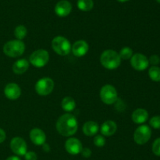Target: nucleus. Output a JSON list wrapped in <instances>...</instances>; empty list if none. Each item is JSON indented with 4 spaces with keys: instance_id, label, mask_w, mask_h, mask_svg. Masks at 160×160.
<instances>
[{
    "instance_id": "f8f14e48",
    "label": "nucleus",
    "mask_w": 160,
    "mask_h": 160,
    "mask_svg": "<svg viewBox=\"0 0 160 160\" xmlns=\"http://www.w3.org/2000/svg\"><path fill=\"white\" fill-rule=\"evenodd\" d=\"M72 10V5L67 0H61L56 3L55 6V13L60 17H65L70 13Z\"/></svg>"
},
{
    "instance_id": "f03ea898",
    "label": "nucleus",
    "mask_w": 160,
    "mask_h": 160,
    "mask_svg": "<svg viewBox=\"0 0 160 160\" xmlns=\"http://www.w3.org/2000/svg\"><path fill=\"white\" fill-rule=\"evenodd\" d=\"M102 65L109 70L117 68L121 64V58L119 53L112 50H105L100 56Z\"/></svg>"
},
{
    "instance_id": "473e14b6",
    "label": "nucleus",
    "mask_w": 160,
    "mask_h": 160,
    "mask_svg": "<svg viewBox=\"0 0 160 160\" xmlns=\"http://www.w3.org/2000/svg\"><path fill=\"white\" fill-rule=\"evenodd\" d=\"M119 2H120V3H125V2H128V1H129V0H118Z\"/></svg>"
},
{
    "instance_id": "6ab92c4d",
    "label": "nucleus",
    "mask_w": 160,
    "mask_h": 160,
    "mask_svg": "<svg viewBox=\"0 0 160 160\" xmlns=\"http://www.w3.org/2000/svg\"><path fill=\"white\" fill-rule=\"evenodd\" d=\"M98 125L94 121H88L83 125V132L86 136H92L98 132Z\"/></svg>"
},
{
    "instance_id": "6e6552de",
    "label": "nucleus",
    "mask_w": 160,
    "mask_h": 160,
    "mask_svg": "<svg viewBox=\"0 0 160 160\" xmlns=\"http://www.w3.org/2000/svg\"><path fill=\"white\" fill-rule=\"evenodd\" d=\"M152 136V130L147 125H142L138 127L134 133V140L136 144H145L150 140Z\"/></svg>"
},
{
    "instance_id": "423d86ee",
    "label": "nucleus",
    "mask_w": 160,
    "mask_h": 160,
    "mask_svg": "<svg viewBox=\"0 0 160 160\" xmlns=\"http://www.w3.org/2000/svg\"><path fill=\"white\" fill-rule=\"evenodd\" d=\"M100 97L103 103L106 104H112L117 100V91L112 85H105L100 91Z\"/></svg>"
},
{
    "instance_id": "f3484780",
    "label": "nucleus",
    "mask_w": 160,
    "mask_h": 160,
    "mask_svg": "<svg viewBox=\"0 0 160 160\" xmlns=\"http://www.w3.org/2000/svg\"><path fill=\"white\" fill-rule=\"evenodd\" d=\"M148 113L144 108H138L132 114V120L136 124H143L148 120Z\"/></svg>"
},
{
    "instance_id": "dca6fc26",
    "label": "nucleus",
    "mask_w": 160,
    "mask_h": 160,
    "mask_svg": "<svg viewBox=\"0 0 160 160\" xmlns=\"http://www.w3.org/2000/svg\"><path fill=\"white\" fill-rule=\"evenodd\" d=\"M117 130V125L114 121L108 120L106 121L101 126L102 134L106 136H110L113 135Z\"/></svg>"
},
{
    "instance_id": "1a4fd4ad",
    "label": "nucleus",
    "mask_w": 160,
    "mask_h": 160,
    "mask_svg": "<svg viewBox=\"0 0 160 160\" xmlns=\"http://www.w3.org/2000/svg\"><path fill=\"white\" fill-rule=\"evenodd\" d=\"M10 148L14 154L23 156L26 154L28 145H27L26 141L23 138L20 136H15L10 141Z\"/></svg>"
},
{
    "instance_id": "72a5a7b5",
    "label": "nucleus",
    "mask_w": 160,
    "mask_h": 160,
    "mask_svg": "<svg viewBox=\"0 0 160 160\" xmlns=\"http://www.w3.org/2000/svg\"><path fill=\"white\" fill-rule=\"evenodd\" d=\"M156 1H157V3H160V0H156Z\"/></svg>"
},
{
    "instance_id": "c756f323",
    "label": "nucleus",
    "mask_w": 160,
    "mask_h": 160,
    "mask_svg": "<svg viewBox=\"0 0 160 160\" xmlns=\"http://www.w3.org/2000/svg\"><path fill=\"white\" fill-rule=\"evenodd\" d=\"M81 154L84 158H89L92 155V151L88 147H84L81 150Z\"/></svg>"
},
{
    "instance_id": "9b49d317",
    "label": "nucleus",
    "mask_w": 160,
    "mask_h": 160,
    "mask_svg": "<svg viewBox=\"0 0 160 160\" xmlns=\"http://www.w3.org/2000/svg\"><path fill=\"white\" fill-rule=\"evenodd\" d=\"M65 148L69 154L74 155L81 153L83 146L79 140L75 137H70L66 141Z\"/></svg>"
},
{
    "instance_id": "2eb2a0df",
    "label": "nucleus",
    "mask_w": 160,
    "mask_h": 160,
    "mask_svg": "<svg viewBox=\"0 0 160 160\" xmlns=\"http://www.w3.org/2000/svg\"><path fill=\"white\" fill-rule=\"evenodd\" d=\"M88 44L84 40H78L73 43L71 50L73 55L78 57L84 56L88 51Z\"/></svg>"
},
{
    "instance_id": "7ed1b4c3",
    "label": "nucleus",
    "mask_w": 160,
    "mask_h": 160,
    "mask_svg": "<svg viewBox=\"0 0 160 160\" xmlns=\"http://www.w3.org/2000/svg\"><path fill=\"white\" fill-rule=\"evenodd\" d=\"M25 45L21 40H11L6 42L3 46V52L9 57H17L24 53Z\"/></svg>"
},
{
    "instance_id": "2f4dec72",
    "label": "nucleus",
    "mask_w": 160,
    "mask_h": 160,
    "mask_svg": "<svg viewBox=\"0 0 160 160\" xmlns=\"http://www.w3.org/2000/svg\"><path fill=\"white\" fill-rule=\"evenodd\" d=\"M6 160H21L18 156H9Z\"/></svg>"
},
{
    "instance_id": "39448f33",
    "label": "nucleus",
    "mask_w": 160,
    "mask_h": 160,
    "mask_svg": "<svg viewBox=\"0 0 160 160\" xmlns=\"http://www.w3.org/2000/svg\"><path fill=\"white\" fill-rule=\"evenodd\" d=\"M49 61V54L45 50H38L33 52L30 56V63L36 67H42Z\"/></svg>"
},
{
    "instance_id": "f257e3e1",
    "label": "nucleus",
    "mask_w": 160,
    "mask_h": 160,
    "mask_svg": "<svg viewBox=\"0 0 160 160\" xmlns=\"http://www.w3.org/2000/svg\"><path fill=\"white\" fill-rule=\"evenodd\" d=\"M78 129V123L76 117L69 113L60 116L56 122V130L64 136H70L75 134Z\"/></svg>"
},
{
    "instance_id": "20e7f679",
    "label": "nucleus",
    "mask_w": 160,
    "mask_h": 160,
    "mask_svg": "<svg viewBox=\"0 0 160 160\" xmlns=\"http://www.w3.org/2000/svg\"><path fill=\"white\" fill-rule=\"evenodd\" d=\"M52 46L53 50L60 56H66L69 54L71 50V45L70 41L63 36H56L52 39Z\"/></svg>"
},
{
    "instance_id": "0eeeda50",
    "label": "nucleus",
    "mask_w": 160,
    "mask_h": 160,
    "mask_svg": "<svg viewBox=\"0 0 160 160\" xmlns=\"http://www.w3.org/2000/svg\"><path fill=\"white\" fill-rule=\"evenodd\" d=\"M54 82L48 77L42 78L36 83L35 90L41 96H47L52 92L54 89Z\"/></svg>"
},
{
    "instance_id": "cd10ccee",
    "label": "nucleus",
    "mask_w": 160,
    "mask_h": 160,
    "mask_svg": "<svg viewBox=\"0 0 160 160\" xmlns=\"http://www.w3.org/2000/svg\"><path fill=\"white\" fill-rule=\"evenodd\" d=\"M149 64H152L153 66H156L160 63V57L158 55H152L148 59Z\"/></svg>"
},
{
    "instance_id": "4468645a",
    "label": "nucleus",
    "mask_w": 160,
    "mask_h": 160,
    "mask_svg": "<svg viewBox=\"0 0 160 160\" xmlns=\"http://www.w3.org/2000/svg\"><path fill=\"white\" fill-rule=\"evenodd\" d=\"M30 138L35 145H43L46 141V136L42 130L39 128H34L30 132Z\"/></svg>"
},
{
    "instance_id": "aec40b11",
    "label": "nucleus",
    "mask_w": 160,
    "mask_h": 160,
    "mask_svg": "<svg viewBox=\"0 0 160 160\" xmlns=\"http://www.w3.org/2000/svg\"><path fill=\"white\" fill-rule=\"evenodd\" d=\"M61 106H62V109L66 111H73L76 107V102H75L74 99L71 97H66L62 99V103H61Z\"/></svg>"
},
{
    "instance_id": "9d476101",
    "label": "nucleus",
    "mask_w": 160,
    "mask_h": 160,
    "mask_svg": "<svg viewBox=\"0 0 160 160\" xmlns=\"http://www.w3.org/2000/svg\"><path fill=\"white\" fill-rule=\"evenodd\" d=\"M131 66L137 71H144L149 65L148 57L142 53H135L131 56Z\"/></svg>"
},
{
    "instance_id": "5701e85b",
    "label": "nucleus",
    "mask_w": 160,
    "mask_h": 160,
    "mask_svg": "<svg viewBox=\"0 0 160 160\" xmlns=\"http://www.w3.org/2000/svg\"><path fill=\"white\" fill-rule=\"evenodd\" d=\"M27 33H28V30H27L26 27L23 25H19L14 30L15 37L18 40H22L23 39H24L27 35Z\"/></svg>"
},
{
    "instance_id": "393cba45",
    "label": "nucleus",
    "mask_w": 160,
    "mask_h": 160,
    "mask_svg": "<svg viewBox=\"0 0 160 160\" xmlns=\"http://www.w3.org/2000/svg\"><path fill=\"white\" fill-rule=\"evenodd\" d=\"M94 144L97 147H103L106 144V139L102 135H97L94 138Z\"/></svg>"
},
{
    "instance_id": "7c9ffc66",
    "label": "nucleus",
    "mask_w": 160,
    "mask_h": 160,
    "mask_svg": "<svg viewBox=\"0 0 160 160\" xmlns=\"http://www.w3.org/2000/svg\"><path fill=\"white\" fill-rule=\"evenodd\" d=\"M6 132H5L2 129L0 128V144L2 143L3 141L6 140Z\"/></svg>"
},
{
    "instance_id": "a211bd4d",
    "label": "nucleus",
    "mask_w": 160,
    "mask_h": 160,
    "mask_svg": "<svg viewBox=\"0 0 160 160\" xmlns=\"http://www.w3.org/2000/svg\"><path fill=\"white\" fill-rule=\"evenodd\" d=\"M29 67V61L26 59H20L16 61L12 65V71L17 75H22Z\"/></svg>"
},
{
    "instance_id": "4be33fe9",
    "label": "nucleus",
    "mask_w": 160,
    "mask_h": 160,
    "mask_svg": "<svg viewBox=\"0 0 160 160\" xmlns=\"http://www.w3.org/2000/svg\"><path fill=\"white\" fill-rule=\"evenodd\" d=\"M149 78L154 82H160V67L158 66H152L148 70Z\"/></svg>"
},
{
    "instance_id": "bb28decb",
    "label": "nucleus",
    "mask_w": 160,
    "mask_h": 160,
    "mask_svg": "<svg viewBox=\"0 0 160 160\" xmlns=\"http://www.w3.org/2000/svg\"><path fill=\"white\" fill-rule=\"evenodd\" d=\"M152 152L157 156H160V137L155 140L152 144Z\"/></svg>"
},
{
    "instance_id": "b1692460",
    "label": "nucleus",
    "mask_w": 160,
    "mask_h": 160,
    "mask_svg": "<svg viewBox=\"0 0 160 160\" xmlns=\"http://www.w3.org/2000/svg\"><path fill=\"white\" fill-rule=\"evenodd\" d=\"M119 55H120L121 60H128L131 58V56H133V51L130 47H123V48L121 49Z\"/></svg>"
},
{
    "instance_id": "c85d7f7f",
    "label": "nucleus",
    "mask_w": 160,
    "mask_h": 160,
    "mask_svg": "<svg viewBox=\"0 0 160 160\" xmlns=\"http://www.w3.org/2000/svg\"><path fill=\"white\" fill-rule=\"evenodd\" d=\"M25 160H37L38 156L35 152H27L24 155Z\"/></svg>"
},
{
    "instance_id": "412c9836",
    "label": "nucleus",
    "mask_w": 160,
    "mask_h": 160,
    "mask_svg": "<svg viewBox=\"0 0 160 160\" xmlns=\"http://www.w3.org/2000/svg\"><path fill=\"white\" fill-rule=\"evenodd\" d=\"M78 7L80 10L88 12L94 7L93 0H78Z\"/></svg>"
},
{
    "instance_id": "ddd939ff",
    "label": "nucleus",
    "mask_w": 160,
    "mask_h": 160,
    "mask_svg": "<svg viewBox=\"0 0 160 160\" xmlns=\"http://www.w3.org/2000/svg\"><path fill=\"white\" fill-rule=\"evenodd\" d=\"M5 96L9 100H17L20 97L21 94V89L20 86L16 83H9L5 86L4 89Z\"/></svg>"
},
{
    "instance_id": "a878e982",
    "label": "nucleus",
    "mask_w": 160,
    "mask_h": 160,
    "mask_svg": "<svg viewBox=\"0 0 160 160\" xmlns=\"http://www.w3.org/2000/svg\"><path fill=\"white\" fill-rule=\"evenodd\" d=\"M149 124L152 128L160 129V115H156L151 118Z\"/></svg>"
}]
</instances>
